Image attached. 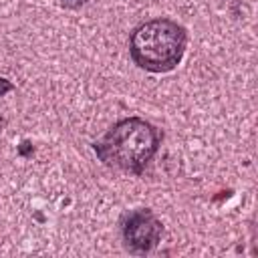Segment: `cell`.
Masks as SVG:
<instances>
[{
	"label": "cell",
	"mask_w": 258,
	"mask_h": 258,
	"mask_svg": "<svg viewBox=\"0 0 258 258\" xmlns=\"http://www.w3.org/2000/svg\"><path fill=\"white\" fill-rule=\"evenodd\" d=\"M10 91H14V83L8 81V79H4V77H0V97H4Z\"/></svg>",
	"instance_id": "6"
},
{
	"label": "cell",
	"mask_w": 258,
	"mask_h": 258,
	"mask_svg": "<svg viewBox=\"0 0 258 258\" xmlns=\"http://www.w3.org/2000/svg\"><path fill=\"white\" fill-rule=\"evenodd\" d=\"M163 234L161 220L149 208H137L121 218L123 246L131 254H149L157 248Z\"/></svg>",
	"instance_id": "3"
},
{
	"label": "cell",
	"mask_w": 258,
	"mask_h": 258,
	"mask_svg": "<svg viewBox=\"0 0 258 258\" xmlns=\"http://www.w3.org/2000/svg\"><path fill=\"white\" fill-rule=\"evenodd\" d=\"M16 153H18L20 157H32V153H34V143L28 141V139L20 141V145H16Z\"/></svg>",
	"instance_id": "4"
},
{
	"label": "cell",
	"mask_w": 258,
	"mask_h": 258,
	"mask_svg": "<svg viewBox=\"0 0 258 258\" xmlns=\"http://www.w3.org/2000/svg\"><path fill=\"white\" fill-rule=\"evenodd\" d=\"M89 0H58V4L62 6V8H71V10H75V8H81L83 4H87Z\"/></svg>",
	"instance_id": "5"
},
{
	"label": "cell",
	"mask_w": 258,
	"mask_h": 258,
	"mask_svg": "<svg viewBox=\"0 0 258 258\" xmlns=\"http://www.w3.org/2000/svg\"><path fill=\"white\" fill-rule=\"evenodd\" d=\"M163 133L141 117L119 119L93 143V151L107 167L141 175L161 145Z\"/></svg>",
	"instance_id": "1"
},
{
	"label": "cell",
	"mask_w": 258,
	"mask_h": 258,
	"mask_svg": "<svg viewBox=\"0 0 258 258\" xmlns=\"http://www.w3.org/2000/svg\"><path fill=\"white\" fill-rule=\"evenodd\" d=\"M6 127V117H0V131Z\"/></svg>",
	"instance_id": "7"
},
{
	"label": "cell",
	"mask_w": 258,
	"mask_h": 258,
	"mask_svg": "<svg viewBox=\"0 0 258 258\" xmlns=\"http://www.w3.org/2000/svg\"><path fill=\"white\" fill-rule=\"evenodd\" d=\"M187 30L171 18H153L137 28L129 36L131 60L147 73L173 71L185 52Z\"/></svg>",
	"instance_id": "2"
}]
</instances>
